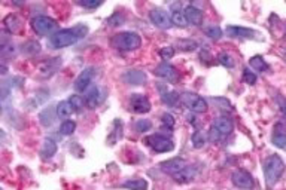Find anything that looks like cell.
<instances>
[{
    "mask_svg": "<svg viewBox=\"0 0 286 190\" xmlns=\"http://www.w3.org/2000/svg\"><path fill=\"white\" fill-rule=\"evenodd\" d=\"M180 100L191 112H194V113H206L207 112V101L197 94L185 92V94H182Z\"/></svg>",
    "mask_w": 286,
    "mask_h": 190,
    "instance_id": "5b68a950",
    "label": "cell"
},
{
    "mask_svg": "<svg viewBox=\"0 0 286 190\" xmlns=\"http://www.w3.org/2000/svg\"><path fill=\"white\" fill-rule=\"evenodd\" d=\"M160 89H161V100H163L164 104L173 107V106H176L179 103L180 95L176 91H168V89L164 91V86H161V85H160Z\"/></svg>",
    "mask_w": 286,
    "mask_h": 190,
    "instance_id": "7402d4cb",
    "label": "cell"
},
{
    "mask_svg": "<svg viewBox=\"0 0 286 190\" xmlns=\"http://www.w3.org/2000/svg\"><path fill=\"white\" fill-rule=\"evenodd\" d=\"M12 54H15V48H14V45H8V43H3V46H2V55L5 57V58H8V57H11Z\"/></svg>",
    "mask_w": 286,
    "mask_h": 190,
    "instance_id": "b9f144b4",
    "label": "cell"
},
{
    "mask_svg": "<svg viewBox=\"0 0 286 190\" xmlns=\"http://www.w3.org/2000/svg\"><path fill=\"white\" fill-rule=\"evenodd\" d=\"M3 24H5L6 32H8V33H11V34L18 33V32H20V29H21V23H20L18 17H17V15H12V14H11V15H8V17L5 18Z\"/></svg>",
    "mask_w": 286,
    "mask_h": 190,
    "instance_id": "cb8c5ba5",
    "label": "cell"
},
{
    "mask_svg": "<svg viewBox=\"0 0 286 190\" xmlns=\"http://www.w3.org/2000/svg\"><path fill=\"white\" fill-rule=\"evenodd\" d=\"M231 181L239 189H253V177L246 169H236L231 175Z\"/></svg>",
    "mask_w": 286,
    "mask_h": 190,
    "instance_id": "9c48e42d",
    "label": "cell"
},
{
    "mask_svg": "<svg viewBox=\"0 0 286 190\" xmlns=\"http://www.w3.org/2000/svg\"><path fill=\"white\" fill-rule=\"evenodd\" d=\"M173 55H174V49L171 46H165V48L160 49V57L163 60H170V58H173Z\"/></svg>",
    "mask_w": 286,
    "mask_h": 190,
    "instance_id": "ab89813d",
    "label": "cell"
},
{
    "mask_svg": "<svg viewBox=\"0 0 286 190\" xmlns=\"http://www.w3.org/2000/svg\"><path fill=\"white\" fill-rule=\"evenodd\" d=\"M63 61L60 57H55V58H51V60H46L43 61L41 65H39V76L41 77H51L60 67H61Z\"/></svg>",
    "mask_w": 286,
    "mask_h": 190,
    "instance_id": "7c38bea8",
    "label": "cell"
},
{
    "mask_svg": "<svg viewBox=\"0 0 286 190\" xmlns=\"http://www.w3.org/2000/svg\"><path fill=\"white\" fill-rule=\"evenodd\" d=\"M57 116V107H46L43 112H41L39 115V121L43 127H51L54 124Z\"/></svg>",
    "mask_w": 286,
    "mask_h": 190,
    "instance_id": "603a6c76",
    "label": "cell"
},
{
    "mask_svg": "<svg viewBox=\"0 0 286 190\" xmlns=\"http://www.w3.org/2000/svg\"><path fill=\"white\" fill-rule=\"evenodd\" d=\"M149 18L152 21V24L158 29H163V30H167L170 29L173 24H171V17H168V14L161 9V8H155L149 12Z\"/></svg>",
    "mask_w": 286,
    "mask_h": 190,
    "instance_id": "52a82bcc",
    "label": "cell"
},
{
    "mask_svg": "<svg viewBox=\"0 0 286 190\" xmlns=\"http://www.w3.org/2000/svg\"><path fill=\"white\" fill-rule=\"evenodd\" d=\"M171 24H174L176 27H186L188 26V21L185 18V14L180 12V11H173L171 14Z\"/></svg>",
    "mask_w": 286,
    "mask_h": 190,
    "instance_id": "f546056e",
    "label": "cell"
},
{
    "mask_svg": "<svg viewBox=\"0 0 286 190\" xmlns=\"http://www.w3.org/2000/svg\"><path fill=\"white\" fill-rule=\"evenodd\" d=\"M183 14H185V18H186L188 24H193V26H202L203 24V20H204L203 11H200L194 5H188L185 8Z\"/></svg>",
    "mask_w": 286,
    "mask_h": 190,
    "instance_id": "5bb4252c",
    "label": "cell"
},
{
    "mask_svg": "<svg viewBox=\"0 0 286 190\" xmlns=\"http://www.w3.org/2000/svg\"><path fill=\"white\" fill-rule=\"evenodd\" d=\"M145 143L157 153H167L174 149V143L163 134H152L145 138Z\"/></svg>",
    "mask_w": 286,
    "mask_h": 190,
    "instance_id": "277c9868",
    "label": "cell"
},
{
    "mask_svg": "<svg viewBox=\"0 0 286 190\" xmlns=\"http://www.w3.org/2000/svg\"><path fill=\"white\" fill-rule=\"evenodd\" d=\"M185 166H186V162L182 158H173V159H168V160L161 163V169L165 174H170V175H174V174L180 172Z\"/></svg>",
    "mask_w": 286,
    "mask_h": 190,
    "instance_id": "4fadbf2b",
    "label": "cell"
},
{
    "mask_svg": "<svg viewBox=\"0 0 286 190\" xmlns=\"http://www.w3.org/2000/svg\"><path fill=\"white\" fill-rule=\"evenodd\" d=\"M218 61H219L224 67H227V68H233V67L236 65L234 58H233L228 52H221V54L218 55Z\"/></svg>",
    "mask_w": 286,
    "mask_h": 190,
    "instance_id": "1f68e13d",
    "label": "cell"
},
{
    "mask_svg": "<svg viewBox=\"0 0 286 190\" xmlns=\"http://www.w3.org/2000/svg\"><path fill=\"white\" fill-rule=\"evenodd\" d=\"M81 6H83V8H99L100 5H102V2H97V0H94V2H78Z\"/></svg>",
    "mask_w": 286,
    "mask_h": 190,
    "instance_id": "7bdbcfd3",
    "label": "cell"
},
{
    "mask_svg": "<svg viewBox=\"0 0 286 190\" xmlns=\"http://www.w3.org/2000/svg\"><path fill=\"white\" fill-rule=\"evenodd\" d=\"M227 34L231 37H237V39H253L256 32L250 30V29H245V27H237V26H228L227 27Z\"/></svg>",
    "mask_w": 286,
    "mask_h": 190,
    "instance_id": "ac0fdd59",
    "label": "cell"
},
{
    "mask_svg": "<svg viewBox=\"0 0 286 190\" xmlns=\"http://www.w3.org/2000/svg\"><path fill=\"white\" fill-rule=\"evenodd\" d=\"M264 178L268 187H273L285 172V162L279 155H271L264 162Z\"/></svg>",
    "mask_w": 286,
    "mask_h": 190,
    "instance_id": "7a4b0ae2",
    "label": "cell"
},
{
    "mask_svg": "<svg viewBox=\"0 0 286 190\" xmlns=\"http://www.w3.org/2000/svg\"><path fill=\"white\" fill-rule=\"evenodd\" d=\"M134 128H136L137 132H146V131H149L152 128V122L149 119H139L136 122Z\"/></svg>",
    "mask_w": 286,
    "mask_h": 190,
    "instance_id": "8d00e7d4",
    "label": "cell"
},
{
    "mask_svg": "<svg viewBox=\"0 0 286 190\" xmlns=\"http://www.w3.org/2000/svg\"><path fill=\"white\" fill-rule=\"evenodd\" d=\"M209 135H210V140L216 143V141L219 140V135H221V134L216 131V128H213V127H212V128H210V131H209Z\"/></svg>",
    "mask_w": 286,
    "mask_h": 190,
    "instance_id": "ee69618b",
    "label": "cell"
},
{
    "mask_svg": "<svg viewBox=\"0 0 286 190\" xmlns=\"http://www.w3.org/2000/svg\"><path fill=\"white\" fill-rule=\"evenodd\" d=\"M123 187L124 189H128V190H145L148 187V183L142 178H134V180H127L123 183Z\"/></svg>",
    "mask_w": 286,
    "mask_h": 190,
    "instance_id": "83f0119b",
    "label": "cell"
},
{
    "mask_svg": "<svg viewBox=\"0 0 286 190\" xmlns=\"http://www.w3.org/2000/svg\"><path fill=\"white\" fill-rule=\"evenodd\" d=\"M69 103L72 104L73 110H76V112H79L85 107V100L81 97V95H72V97L69 98Z\"/></svg>",
    "mask_w": 286,
    "mask_h": 190,
    "instance_id": "836d02e7",
    "label": "cell"
},
{
    "mask_svg": "<svg viewBox=\"0 0 286 190\" xmlns=\"http://www.w3.org/2000/svg\"><path fill=\"white\" fill-rule=\"evenodd\" d=\"M55 153H57V143L52 138H46L41 149V158L43 160H49L51 158H54Z\"/></svg>",
    "mask_w": 286,
    "mask_h": 190,
    "instance_id": "44dd1931",
    "label": "cell"
},
{
    "mask_svg": "<svg viewBox=\"0 0 286 190\" xmlns=\"http://www.w3.org/2000/svg\"><path fill=\"white\" fill-rule=\"evenodd\" d=\"M196 175H197V169H196V168H193V166H189V165H186V166H185L180 172L174 174V175H173V178H174V181H176V183L185 184V183L193 181V180L196 178Z\"/></svg>",
    "mask_w": 286,
    "mask_h": 190,
    "instance_id": "d6986e66",
    "label": "cell"
},
{
    "mask_svg": "<svg viewBox=\"0 0 286 190\" xmlns=\"http://www.w3.org/2000/svg\"><path fill=\"white\" fill-rule=\"evenodd\" d=\"M271 141L279 149H285L286 147V125L285 124L279 122V124L274 125Z\"/></svg>",
    "mask_w": 286,
    "mask_h": 190,
    "instance_id": "2e32d148",
    "label": "cell"
},
{
    "mask_svg": "<svg viewBox=\"0 0 286 190\" xmlns=\"http://www.w3.org/2000/svg\"><path fill=\"white\" fill-rule=\"evenodd\" d=\"M161 122H163V125L165 127V128H173L174 127V118H173V115H170V113H164L163 115V118H161Z\"/></svg>",
    "mask_w": 286,
    "mask_h": 190,
    "instance_id": "60d3db41",
    "label": "cell"
},
{
    "mask_svg": "<svg viewBox=\"0 0 286 190\" xmlns=\"http://www.w3.org/2000/svg\"><path fill=\"white\" fill-rule=\"evenodd\" d=\"M124 21H125V17H124L121 12H115V14L108 20V24H109L111 27H118V26H121Z\"/></svg>",
    "mask_w": 286,
    "mask_h": 190,
    "instance_id": "74e56055",
    "label": "cell"
},
{
    "mask_svg": "<svg viewBox=\"0 0 286 190\" xmlns=\"http://www.w3.org/2000/svg\"><path fill=\"white\" fill-rule=\"evenodd\" d=\"M213 128H216V131H218L221 135H228V134H231V132H233V129H234V124H233V121H231L230 118L222 116V118L215 119V122H213Z\"/></svg>",
    "mask_w": 286,
    "mask_h": 190,
    "instance_id": "ffe728a7",
    "label": "cell"
},
{
    "mask_svg": "<svg viewBox=\"0 0 286 190\" xmlns=\"http://www.w3.org/2000/svg\"><path fill=\"white\" fill-rule=\"evenodd\" d=\"M76 129V124L73 121H64L60 125V134L61 135H72Z\"/></svg>",
    "mask_w": 286,
    "mask_h": 190,
    "instance_id": "d6a6232c",
    "label": "cell"
},
{
    "mask_svg": "<svg viewBox=\"0 0 286 190\" xmlns=\"http://www.w3.org/2000/svg\"><path fill=\"white\" fill-rule=\"evenodd\" d=\"M112 45L117 49H121V51H136V49L140 48L142 39L137 33L124 32V33H118V34L114 36Z\"/></svg>",
    "mask_w": 286,
    "mask_h": 190,
    "instance_id": "3957f363",
    "label": "cell"
},
{
    "mask_svg": "<svg viewBox=\"0 0 286 190\" xmlns=\"http://www.w3.org/2000/svg\"><path fill=\"white\" fill-rule=\"evenodd\" d=\"M102 101H103V94L99 86H92L85 95V104L89 109H95Z\"/></svg>",
    "mask_w": 286,
    "mask_h": 190,
    "instance_id": "e0dca14e",
    "label": "cell"
},
{
    "mask_svg": "<svg viewBox=\"0 0 286 190\" xmlns=\"http://www.w3.org/2000/svg\"><path fill=\"white\" fill-rule=\"evenodd\" d=\"M23 52L27 55H36L41 52V45L35 40H29L27 43L23 45Z\"/></svg>",
    "mask_w": 286,
    "mask_h": 190,
    "instance_id": "4dcf8cb0",
    "label": "cell"
},
{
    "mask_svg": "<svg viewBox=\"0 0 286 190\" xmlns=\"http://www.w3.org/2000/svg\"><path fill=\"white\" fill-rule=\"evenodd\" d=\"M32 29L39 34V36H46L55 32L57 29V21L46 17V15H39L32 20Z\"/></svg>",
    "mask_w": 286,
    "mask_h": 190,
    "instance_id": "8992f818",
    "label": "cell"
},
{
    "mask_svg": "<svg viewBox=\"0 0 286 190\" xmlns=\"http://www.w3.org/2000/svg\"><path fill=\"white\" fill-rule=\"evenodd\" d=\"M249 65L252 67V70H255V71H261V73H264V71H267V70H268V64L265 63V60H264L261 55H255V57H252V58L249 60Z\"/></svg>",
    "mask_w": 286,
    "mask_h": 190,
    "instance_id": "484cf974",
    "label": "cell"
},
{
    "mask_svg": "<svg viewBox=\"0 0 286 190\" xmlns=\"http://www.w3.org/2000/svg\"><path fill=\"white\" fill-rule=\"evenodd\" d=\"M123 80H124L127 85H136V86H139V85H143V83L146 82V74H145L142 70H134V68H131V70L124 71Z\"/></svg>",
    "mask_w": 286,
    "mask_h": 190,
    "instance_id": "9a60e30c",
    "label": "cell"
},
{
    "mask_svg": "<svg viewBox=\"0 0 286 190\" xmlns=\"http://www.w3.org/2000/svg\"><path fill=\"white\" fill-rule=\"evenodd\" d=\"M154 73H155V76H158V77H161V79H164V80H167V82H170V83H174V82H177V79H179L177 70H176L171 64H168V63H161V64H158V65L155 67Z\"/></svg>",
    "mask_w": 286,
    "mask_h": 190,
    "instance_id": "30bf717a",
    "label": "cell"
},
{
    "mask_svg": "<svg viewBox=\"0 0 286 190\" xmlns=\"http://www.w3.org/2000/svg\"><path fill=\"white\" fill-rule=\"evenodd\" d=\"M130 106L134 113L143 115L151 110V101L143 94H131L130 97Z\"/></svg>",
    "mask_w": 286,
    "mask_h": 190,
    "instance_id": "ba28073f",
    "label": "cell"
},
{
    "mask_svg": "<svg viewBox=\"0 0 286 190\" xmlns=\"http://www.w3.org/2000/svg\"><path fill=\"white\" fill-rule=\"evenodd\" d=\"M86 33H88V27L83 26V24H78L73 29H66V30L55 32L49 37V43L55 49L67 48V46H72L73 43H76L81 37L86 36Z\"/></svg>",
    "mask_w": 286,
    "mask_h": 190,
    "instance_id": "6da1fadb",
    "label": "cell"
},
{
    "mask_svg": "<svg viewBox=\"0 0 286 190\" xmlns=\"http://www.w3.org/2000/svg\"><path fill=\"white\" fill-rule=\"evenodd\" d=\"M243 82L247 85H255L256 83V74L250 68H245L243 70Z\"/></svg>",
    "mask_w": 286,
    "mask_h": 190,
    "instance_id": "f35d334b",
    "label": "cell"
},
{
    "mask_svg": "<svg viewBox=\"0 0 286 190\" xmlns=\"http://www.w3.org/2000/svg\"><path fill=\"white\" fill-rule=\"evenodd\" d=\"M206 34L210 37V39H213V40H219L221 37H222V30L219 29V27H216V26H210V27H206Z\"/></svg>",
    "mask_w": 286,
    "mask_h": 190,
    "instance_id": "d590c367",
    "label": "cell"
},
{
    "mask_svg": "<svg viewBox=\"0 0 286 190\" xmlns=\"http://www.w3.org/2000/svg\"><path fill=\"white\" fill-rule=\"evenodd\" d=\"M191 141H193V146L196 149H202L204 146V143H206V138H204V135L200 131H196L193 134V137H191Z\"/></svg>",
    "mask_w": 286,
    "mask_h": 190,
    "instance_id": "e575fe53",
    "label": "cell"
},
{
    "mask_svg": "<svg viewBox=\"0 0 286 190\" xmlns=\"http://www.w3.org/2000/svg\"><path fill=\"white\" fill-rule=\"evenodd\" d=\"M55 107H57V116L60 119H66V118H69L73 113V107L69 103V100L67 101H60Z\"/></svg>",
    "mask_w": 286,
    "mask_h": 190,
    "instance_id": "4316f807",
    "label": "cell"
},
{
    "mask_svg": "<svg viewBox=\"0 0 286 190\" xmlns=\"http://www.w3.org/2000/svg\"><path fill=\"white\" fill-rule=\"evenodd\" d=\"M176 45L179 46L180 51H185V52H191V51H196L199 48V43L193 39H179L176 42Z\"/></svg>",
    "mask_w": 286,
    "mask_h": 190,
    "instance_id": "f1b7e54d",
    "label": "cell"
},
{
    "mask_svg": "<svg viewBox=\"0 0 286 190\" xmlns=\"http://www.w3.org/2000/svg\"><path fill=\"white\" fill-rule=\"evenodd\" d=\"M121 137H123V122H121L120 119H115V121H114L112 132H111V135H109V138H108V143H109L111 146H114Z\"/></svg>",
    "mask_w": 286,
    "mask_h": 190,
    "instance_id": "d4e9b609",
    "label": "cell"
},
{
    "mask_svg": "<svg viewBox=\"0 0 286 190\" xmlns=\"http://www.w3.org/2000/svg\"><path fill=\"white\" fill-rule=\"evenodd\" d=\"M94 76H95V68L94 67H86V68H83L82 71H81V74L76 77V80H75V89L78 91V92H83L88 86H89V83L92 82V79H94Z\"/></svg>",
    "mask_w": 286,
    "mask_h": 190,
    "instance_id": "8fae6325",
    "label": "cell"
}]
</instances>
